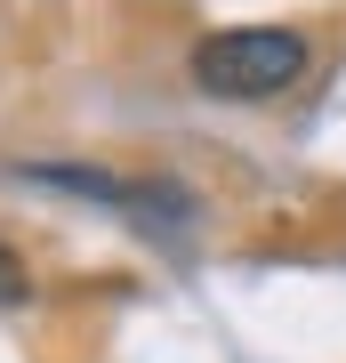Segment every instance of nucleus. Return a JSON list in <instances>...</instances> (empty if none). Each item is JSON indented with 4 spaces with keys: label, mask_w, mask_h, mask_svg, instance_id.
Instances as JSON below:
<instances>
[{
    "label": "nucleus",
    "mask_w": 346,
    "mask_h": 363,
    "mask_svg": "<svg viewBox=\"0 0 346 363\" xmlns=\"http://www.w3.org/2000/svg\"><path fill=\"white\" fill-rule=\"evenodd\" d=\"M306 65H314V49H306V33H298V25H226V33L193 40V57H185L193 89L233 97V105L282 97Z\"/></svg>",
    "instance_id": "f257e3e1"
},
{
    "label": "nucleus",
    "mask_w": 346,
    "mask_h": 363,
    "mask_svg": "<svg viewBox=\"0 0 346 363\" xmlns=\"http://www.w3.org/2000/svg\"><path fill=\"white\" fill-rule=\"evenodd\" d=\"M0 298H25V274H16V259L0 250Z\"/></svg>",
    "instance_id": "f03ea898"
}]
</instances>
